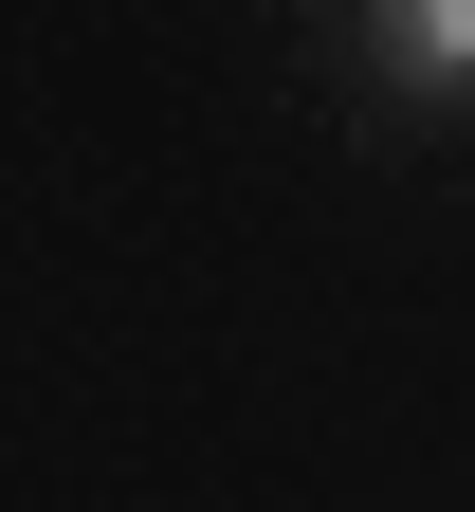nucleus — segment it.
Instances as JSON below:
<instances>
[{"mask_svg": "<svg viewBox=\"0 0 475 512\" xmlns=\"http://www.w3.org/2000/svg\"><path fill=\"white\" fill-rule=\"evenodd\" d=\"M384 55L439 74V92H475V0H384Z\"/></svg>", "mask_w": 475, "mask_h": 512, "instance_id": "nucleus-1", "label": "nucleus"}]
</instances>
